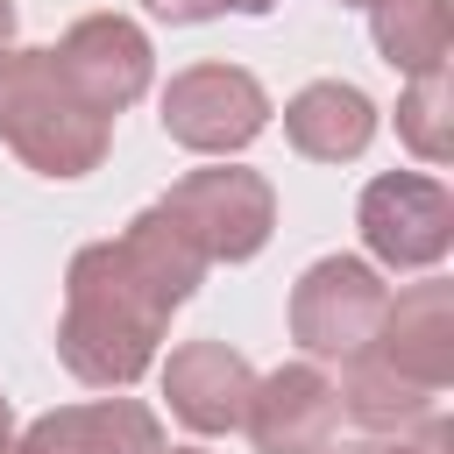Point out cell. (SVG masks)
Listing matches in <instances>:
<instances>
[{
	"mask_svg": "<svg viewBox=\"0 0 454 454\" xmlns=\"http://www.w3.org/2000/svg\"><path fill=\"white\" fill-rule=\"evenodd\" d=\"M206 255L192 234L149 206L114 241H92L64 270V319H57V362L92 390H128L156 369L170 312L206 284Z\"/></svg>",
	"mask_w": 454,
	"mask_h": 454,
	"instance_id": "cell-1",
	"label": "cell"
},
{
	"mask_svg": "<svg viewBox=\"0 0 454 454\" xmlns=\"http://www.w3.org/2000/svg\"><path fill=\"white\" fill-rule=\"evenodd\" d=\"M0 142L35 177H85L106 163L114 121L64 85L50 50H0Z\"/></svg>",
	"mask_w": 454,
	"mask_h": 454,
	"instance_id": "cell-2",
	"label": "cell"
},
{
	"mask_svg": "<svg viewBox=\"0 0 454 454\" xmlns=\"http://www.w3.org/2000/svg\"><path fill=\"white\" fill-rule=\"evenodd\" d=\"M206 262H248L262 255L270 227H277V192L262 170H234V163H213V170H184L163 199H156Z\"/></svg>",
	"mask_w": 454,
	"mask_h": 454,
	"instance_id": "cell-3",
	"label": "cell"
},
{
	"mask_svg": "<svg viewBox=\"0 0 454 454\" xmlns=\"http://www.w3.org/2000/svg\"><path fill=\"white\" fill-rule=\"evenodd\" d=\"M383 312H390V284L362 255H319L291 284V340L305 355H326V362L362 355L376 340Z\"/></svg>",
	"mask_w": 454,
	"mask_h": 454,
	"instance_id": "cell-4",
	"label": "cell"
},
{
	"mask_svg": "<svg viewBox=\"0 0 454 454\" xmlns=\"http://www.w3.org/2000/svg\"><path fill=\"white\" fill-rule=\"evenodd\" d=\"M270 128V92L241 64H192L163 85V135L199 156H234Z\"/></svg>",
	"mask_w": 454,
	"mask_h": 454,
	"instance_id": "cell-5",
	"label": "cell"
},
{
	"mask_svg": "<svg viewBox=\"0 0 454 454\" xmlns=\"http://www.w3.org/2000/svg\"><path fill=\"white\" fill-rule=\"evenodd\" d=\"M355 227H362V248L383 270H433L454 248V199H447L440 177L383 170V177H369Z\"/></svg>",
	"mask_w": 454,
	"mask_h": 454,
	"instance_id": "cell-6",
	"label": "cell"
},
{
	"mask_svg": "<svg viewBox=\"0 0 454 454\" xmlns=\"http://www.w3.org/2000/svg\"><path fill=\"white\" fill-rule=\"evenodd\" d=\"M50 64L64 71V85H71L92 114L114 121L121 106H135V99L149 92L156 50H149V35H142L128 14H85V21H71V28L57 35Z\"/></svg>",
	"mask_w": 454,
	"mask_h": 454,
	"instance_id": "cell-7",
	"label": "cell"
},
{
	"mask_svg": "<svg viewBox=\"0 0 454 454\" xmlns=\"http://www.w3.org/2000/svg\"><path fill=\"white\" fill-rule=\"evenodd\" d=\"M255 454H326L340 433V397L333 376L319 362H284L270 376H255L248 411H241Z\"/></svg>",
	"mask_w": 454,
	"mask_h": 454,
	"instance_id": "cell-8",
	"label": "cell"
},
{
	"mask_svg": "<svg viewBox=\"0 0 454 454\" xmlns=\"http://www.w3.org/2000/svg\"><path fill=\"white\" fill-rule=\"evenodd\" d=\"M362 355H376L390 376H404L419 390H447L454 383V284L426 277V284L397 291Z\"/></svg>",
	"mask_w": 454,
	"mask_h": 454,
	"instance_id": "cell-9",
	"label": "cell"
},
{
	"mask_svg": "<svg viewBox=\"0 0 454 454\" xmlns=\"http://www.w3.org/2000/svg\"><path fill=\"white\" fill-rule=\"evenodd\" d=\"M0 454H163V419L142 397L57 404L28 433H14Z\"/></svg>",
	"mask_w": 454,
	"mask_h": 454,
	"instance_id": "cell-10",
	"label": "cell"
},
{
	"mask_svg": "<svg viewBox=\"0 0 454 454\" xmlns=\"http://www.w3.org/2000/svg\"><path fill=\"white\" fill-rule=\"evenodd\" d=\"M248 390H255V369L227 340H184L163 362V397L192 433H234L248 411Z\"/></svg>",
	"mask_w": 454,
	"mask_h": 454,
	"instance_id": "cell-11",
	"label": "cell"
},
{
	"mask_svg": "<svg viewBox=\"0 0 454 454\" xmlns=\"http://www.w3.org/2000/svg\"><path fill=\"white\" fill-rule=\"evenodd\" d=\"M284 135L312 163H355L376 142V99L348 78H319L284 106Z\"/></svg>",
	"mask_w": 454,
	"mask_h": 454,
	"instance_id": "cell-12",
	"label": "cell"
},
{
	"mask_svg": "<svg viewBox=\"0 0 454 454\" xmlns=\"http://www.w3.org/2000/svg\"><path fill=\"white\" fill-rule=\"evenodd\" d=\"M362 7H369V35H376L390 71L419 78V71L447 64V43H454L447 0H362Z\"/></svg>",
	"mask_w": 454,
	"mask_h": 454,
	"instance_id": "cell-13",
	"label": "cell"
},
{
	"mask_svg": "<svg viewBox=\"0 0 454 454\" xmlns=\"http://www.w3.org/2000/svg\"><path fill=\"white\" fill-rule=\"evenodd\" d=\"M333 397H340V411H348L355 426H369V433H404V426L433 419V397H440V390H419V383L390 376L376 355H348V376L333 383Z\"/></svg>",
	"mask_w": 454,
	"mask_h": 454,
	"instance_id": "cell-14",
	"label": "cell"
},
{
	"mask_svg": "<svg viewBox=\"0 0 454 454\" xmlns=\"http://www.w3.org/2000/svg\"><path fill=\"white\" fill-rule=\"evenodd\" d=\"M397 142L419 163H447L454 156V78H447V64L419 71L397 92Z\"/></svg>",
	"mask_w": 454,
	"mask_h": 454,
	"instance_id": "cell-15",
	"label": "cell"
},
{
	"mask_svg": "<svg viewBox=\"0 0 454 454\" xmlns=\"http://www.w3.org/2000/svg\"><path fill=\"white\" fill-rule=\"evenodd\" d=\"M326 454H454V426L433 411V419H419V426H404V433H369V440H340V447H326Z\"/></svg>",
	"mask_w": 454,
	"mask_h": 454,
	"instance_id": "cell-16",
	"label": "cell"
},
{
	"mask_svg": "<svg viewBox=\"0 0 454 454\" xmlns=\"http://www.w3.org/2000/svg\"><path fill=\"white\" fill-rule=\"evenodd\" d=\"M149 14H163V21H213V14H227V0H142Z\"/></svg>",
	"mask_w": 454,
	"mask_h": 454,
	"instance_id": "cell-17",
	"label": "cell"
},
{
	"mask_svg": "<svg viewBox=\"0 0 454 454\" xmlns=\"http://www.w3.org/2000/svg\"><path fill=\"white\" fill-rule=\"evenodd\" d=\"M0 50H14V0H0Z\"/></svg>",
	"mask_w": 454,
	"mask_h": 454,
	"instance_id": "cell-18",
	"label": "cell"
},
{
	"mask_svg": "<svg viewBox=\"0 0 454 454\" xmlns=\"http://www.w3.org/2000/svg\"><path fill=\"white\" fill-rule=\"evenodd\" d=\"M7 440H14V404L0 397V447H7Z\"/></svg>",
	"mask_w": 454,
	"mask_h": 454,
	"instance_id": "cell-19",
	"label": "cell"
},
{
	"mask_svg": "<svg viewBox=\"0 0 454 454\" xmlns=\"http://www.w3.org/2000/svg\"><path fill=\"white\" fill-rule=\"evenodd\" d=\"M227 7H234V14H270L277 0H227Z\"/></svg>",
	"mask_w": 454,
	"mask_h": 454,
	"instance_id": "cell-20",
	"label": "cell"
},
{
	"mask_svg": "<svg viewBox=\"0 0 454 454\" xmlns=\"http://www.w3.org/2000/svg\"><path fill=\"white\" fill-rule=\"evenodd\" d=\"M163 454H199V447H163Z\"/></svg>",
	"mask_w": 454,
	"mask_h": 454,
	"instance_id": "cell-21",
	"label": "cell"
},
{
	"mask_svg": "<svg viewBox=\"0 0 454 454\" xmlns=\"http://www.w3.org/2000/svg\"><path fill=\"white\" fill-rule=\"evenodd\" d=\"M340 7H362V0H340Z\"/></svg>",
	"mask_w": 454,
	"mask_h": 454,
	"instance_id": "cell-22",
	"label": "cell"
}]
</instances>
